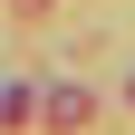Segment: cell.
<instances>
[{
  "instance_id": "obj_1",
  "label": "cell",
  "mask_w": 135,
  "mask_h": 135,
  "mask_svg": "<svg viewBox=\"0 0 135 135\" xmlns=\"http://www.w3.org/2000/svg\"><path fill=\"white\" fill-rule=\"evenodd\" d=\"M39 116L48 126H77V116H87V87H39Z\"/></svg>"
},
{
  "instance_id": "obj_2",
  "label": "cell",
  "mask_w": 135,
  "mask_h": 135,
  "mask_svg": "<svg viewBox=\"0 0 135 135\" xmlns=\"http://www.w3.org/2000/svg\"><path fill=\"white\" fill-rule=\"evenodd\" d=\"M126 97H135V87H126Z\"/></svg>"
}]
</instances>
